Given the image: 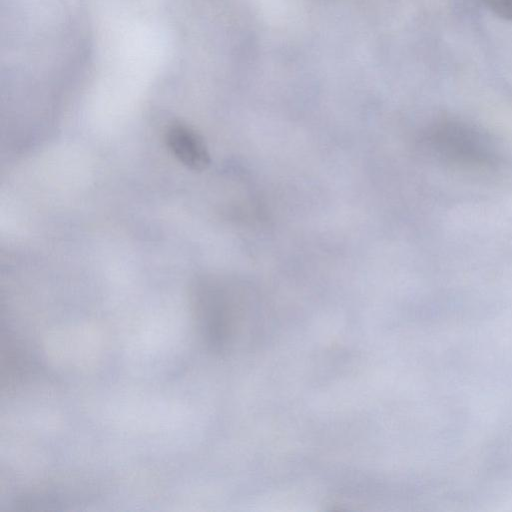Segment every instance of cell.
<instances>
[{
  "instance_id": "3957f363",
  "label": "cell",
  "mask_w": 512,
  "mask_h": 512,
  "mask_svg": "<svg viewBox=\"0 0 512 512\" xmlns=\"http://www.w3.org/2000/svg\"><path fill=\"white\" fill-rule=\"evenodd\" d=\"M497 16L512 21V0H482Z\"/></svg>"
},
{
  "instance_id": "7a4b0ae2",
  "label": "cell",
  "mask_w": 512,
  "mask_h": 512,
  "mask_svg": "<svg viewBox=\"0 0 512 512\" xmlns=\"http://www.w3.org/2000/svg\"><path fill=\"white\" fill-rule=\"evenodd\" d=\"M166 143L177 160L195 171L204 170L210 156L200 135L184 124H173L166 132Z\"/></svg>"
},
{
  "instance_id": "6da1fadb",
  "label": "cell",
  "mask_w": 512,
  "mask_h": 512,
  "mask_svg": "<svg viewBox=\"0 0 512 512\" xmlns=\"http://www.w3.org/2000/svg\"><path fill=\"white\" fill-rule=\"evenodd\" d=\"M426 140L433 155L449 165L484 168L494 165L498 158L495 145L485 132L459 120L435 123Z\"/></svg>"
}]
</instances>
